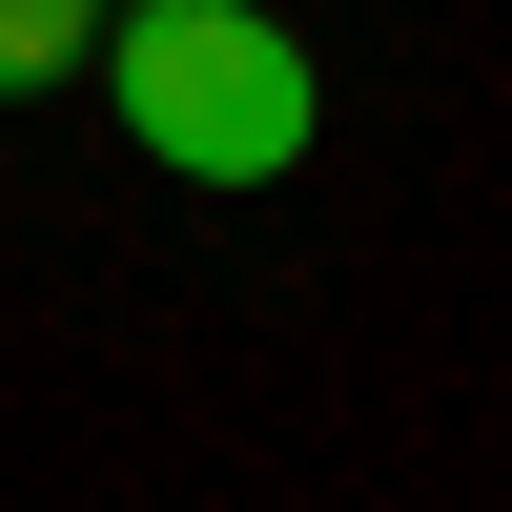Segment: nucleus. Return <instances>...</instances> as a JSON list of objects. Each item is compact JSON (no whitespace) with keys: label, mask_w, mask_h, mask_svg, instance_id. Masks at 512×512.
<instances>
[{"label":"nucleus","mask_w":512,"mask_h":512,"mask_svg":"<svg viewBox=\"0 0 512 512\" xmlns=\"http://www.w3.org/2000/svg\"><path fill=\"white\" fill-rule=\"evenodd\" d=\"M103 82H123V144L164 185H287L328 123V62L267 0H103Z\"/></svg>","instance_id":"f257e3e1"},{"label":"nucleus","mask_w":512,"mask_h":512,"mask_svg":"<svg viewBox=\"0 0 512 512\" xmlns=\"http://www.w3.org/2000/svg\"><path fill=\"white\" fill-rule=\"evenodd\" d=\"M82 62H103V0H0V103H41Z\"/></svg>","instance_id":"f03ea898"}]
</instances>
